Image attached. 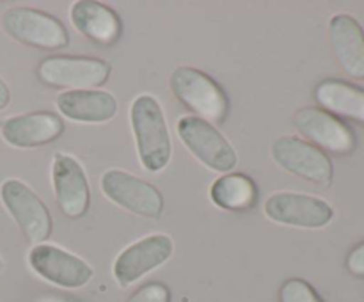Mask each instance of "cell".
<instances>
[{
	"mask_svg": "<svg viewBox=\"0 0 364 302\" xmlns=\"http://www.w3.org/2000/svg\"><path fill=\"white\" fill-rule=\"evenodd\" d=\"M130 121L142 166L149 173H159L169 163L173 153L162 107L153 96H139L132 103Z\"/></svg>",
	"mask_w": 364,
	"mask_h": 302,
	"instance_id": "1",
	"label": "cell"
},
{
	"mask_svg": "<svg viewBox=\"0 0 364 302\" xmlns=\"http://www.w3.org/2000/svg\"><path fill=\"white\" fill-rule=\"evenodd\" d=\"M171 89L187 109L206 123H220L228 112V98L223 87L203 71L180 66L171 75Z\"/></svg>",
	"mask_w": 364,
	"mask_h": 302,
	"instance_id": "2",
	"label": "cell"
},
{
	"mask_svg": "<svg viewBox=\"0 0 364 302\" xmlns=\"http://www.w3.org/2000/svg\"><path fill=\"white\" fill-rule=\"evenodd\" d=\"M176 131L192 155L217 173H230L238 163V155L228 139L213 124L198 116H183L178 119Z\"/></svg>",
	"mask_w": 364,
	"mask_h": 302,
	"instance_id": "3",
	"label": "cell"
},
{
	"mask_svg": "<svg viewBox=\"0 0 364 302\" xmlns=\"http://www.w3.org/2000/svg\"><path fill=\"white\" fill-rule=\"evenodd\" d=\"M2 28L16 41L34 48L60 50L68 46L64 25L55 16L32 7H11L2 16Z\"/></svg>",
	"mask_w": 364,
	"mask_h": 302,
	"instance_id": "4",
	"label": "cell"
},
{
	"mask_svg": "<svg viewBox=\"0 0 364 302\" xmlns=\"http://www.w3.org/2000/svg\"><path fill=\"white\" fill-rule=\"evenodd\" d=\"M0 199L31 244H43L52 234V215L39 195L20 180H6Z\"/></svg>",
	"mask_w": 364,
	"mask_h": 302,
	"instance_id": "5",
	"label": "cell"
},
{
	"mask_svg": "<svg viewBox=\"0 0 364 302\" xmlns=\"http://www.w3.org/2000/svg\"><path fill=\"white\" fill-rule=\"evenodd\" d=\"M102 190L110 201L135 215L160 219L164 213L162 194L148 181L121 169H110L102 176Z\"/></svg>",
	"mask_w": 364,
	"mask_h": 302,
	"instance_id": "6",
	"label": "cell"
},
{
	"mask_svg": "<svg viewBox=\"0 0 364 302\" xmlns=\"http://www.w3.org/2000/svg\"><path fill=\"white\" fill-rule=\"evenodd\" d=\"M272 158L279 167L295 176L316 185H331L333 162L329 156L311 142L294 135H283L272 144Z\"/></svg>",
	"mask_w": 364,
	"mask_h": 302,
	"instance_id": "7",
	"label": "cell"
},
{
	"mask_svg": "<svg viewBox=\"0 0 364 302\" xmlns=\"http://www.w3.org/2000/svg\"><path fill=\"white\" fill-rule=\"evenodd\" d=\"M109 63L92 57H46L39 64L38 75L45 84L53 87L96 89L110 77Z\"/></svg>",
	"mask_w": 364,
	"mask_h": 302,
	"instance_id": "8",
	"label": "cell"
},
{
	"mask_svg": "<svg viewBox=\"0 0 364 302\" xmlns=\"http://www.w3.org/2000/svg\"><path fill=\"white\" fill-rule=\"evenodd\" d=\"M28 265L43 279L68 290L85 286L95 274L87 261L50 244L34 245L28 252Z\"/></svg>",
	"mask_w": 364,
	"mask_h": 302,
	"instance_id": "9",
	"label": "cell"
},
{
	"mask_svg": "<svg viewBox=\"0 0 364 302\" xmlns=\"http://www.w3.org/2000/svg\"><path fill=\"white\" fill-rule=\"evenodd\" d=\"M265 215L274 222L295 227H323L334 215L333 206L315 195L299 192H277L265 203Z\"/></svg>",
	"mask_w": 364,
	"mask_h": 302,
	"instance_id": "10",
	"label": "cell"
},
{
	"mask_svg": "<svg viewBox=\"0 0 364 302\" xmlns=\"http://www.w3.org/2000/svg\"><path fill=\"white\" fill-rule=\"evenodd\" d=\"M174 245L167 234H149L128 245L116 258L112 266L114 279L123 288L137 283L151 270L159 269L173 256Z\"/></svg>",
	"mask_w": 364,
	"mask_h": 302,
	"instance_id": "11",
	"label": "cell"
},
{
	"mask_svg": "<svg viewBox=\"0 0 364 302\" xmlns=\"http://www.w3.org/2000/svg\"><path fill=\"white\" fill-rule=\"evenodd\" d=\"M294 124L302 135L311 139L316 148L347 155L355 148L354 131L334 114L316 107H304L294 116Z\"/></svg>",
	"mask_w": 364,
	"mask_h": 302,
	"instance_id": "12",
	"label": "cell"
},
{
	"mask_svg": "<svg viewBox=\"0 0 364 302\" xmlns=\"http://www.w3.org/2000/svg\"><path fill=\"white\" fill-rule=\"evenodd\" d=\"M53 188L60 212L70 219H80L85 215L91 201L87 174L75 156L59 153L53 158L52 167Z\"/></svg>",
	"mask_w": 364,
	"mask_h": 302,
	"instance_id": "13",
	"label": "cell"
},
{
	"mask_svg": "<svg viewBox=\"0 0 364 302\" xmlns=\"http://www.w3.org/2000/svg\"><path fill=\"white\" fill-rule=\"evenodd\" d=\"M64 123L52 112H31L11 116L0 123V135L14 148H38L63 135Z\"/></svg>",
	"mask_w": 364,
	"mask_h": 302,
	"instance_id": "14",
	"label": "cell"
},
{
	"mask_svg": "<svg viewBox=\"0 0 364 302\" xmlns=\"http://www.w3.org/2000/svg\"><path fill=\"white\" fill-rule=\"evenodd\" d=\"M55 105L63 116L80 123H105L117 112L114 95L100 89H70L57 96Z\"/></svg>",
	"mask_w": 364,
	"mask_h": 302,
	"instance_id": "15",
	"label": "cell"
},
{
	"mask_svg": "<svg viewBox=\"0 0 364 302\" xmlns=\"http://www.w3.org/2000/svg\"><path fill=\"white\" fill-rule=\"evenodd\" d=\"M329 36L336 59L352 78H364V31L350 14H336L329 21Z\"/></svg>",
	"mask_w": 364,
	"mask_h": 302,
	"instance_id": "16",
	"label": "cell"
},
{
	"mask_svg": "<svg viewBox=\"0 0 364 302\" xmlns=\"http://www.w3.org/2000/svg\"><path fill=\"white\" fill-rule=\"evenodd\" d=\"M75 28L100 45H112L121 36V20L110 7L95 0H78L71 7Z\"/></svg>",
	"mask_w": 364,
	"mask_h": 302,
	"instance_id": "17",
	"label": "cell"
},
{
	"mask_svg": "<svg viewBox=\"0 0 364 302\" xmlns=\"http://www.w3.org/2000/svg\"><path fill=\"white\" fill-rule=\"evenodd\" d=\"M315 98L327 112L364 124V89L358 85L329 78L316 85Z\"/></svg>",
	"mask_w": 364,
	"mask_h": 302,
	"instance_id": "18",
	"label": "cell"
},
{
	"mask_svg": "<svg viewBox=\"0 0 364 302\" xmlns=\"http://www.w3.org/2000/svg\"><path fill=\"white\" fill-rule=\"evenodd\" d=\"M210 198L219 208L242 212L255 206L258 199L255 181L245 174H224L213 181Z\"/></svg>",
	"mask_w": 364,
	"mask_h": 302,
	"instance_id": "19",
	"label": "cell"
},
{
	"mask_svg": "<svg viewBox=\"0 0 364 302\" xmlns=\"http://www.w3.org/2000/svg\"><path fill=\"white\" fill-rule=\"evenodd\" d=\"M281 302H323L315 288L304 279L291 277L284 281L279 290Z\"/></svg>",
	"mask_w": 364,
	"mask_h": 302,
	"instance_id": "20",
	"label": "cell"
},
{
	"mask_svg": "<svg viewBox=\"0 0 364 302\" xmlns=\"http://www.w3.org/2000/svg\"><path fill=\"white\" fill-rule=\"evenodd\" d=\"M127 302H171V290L164 283L155 281L139 288L127 298Z\"/></svg>",
	"mask_w": 364,
	"mask_h": 302,
	"instance_id": "21",
	"label": "cell"
},
{
	"mask_svg": "<svg viewBox=\"0 0 364 302\" xmlns=\"http://www.w3.org/2000/svg\"><path fill=\"white\" fill-rule=\"evenodd\" d=\"M347 269L352 276L364 277V242L348 252Z\"/></svg>",
	"mask_w": 364,
	"mask_h": 302,
	"instance_id": "22",
	"label": "cell"
},
{
	"mask_svg": "<svg viewBox=\"0 0 364 302\" xmlns=\"http://www.w3.org/2000/svg\"><path fill=\"white\" fill-rule=\"evenodd\" d=\"M11 102V91L7 87V84L4 82V78L0 77V110L6 109Z\"/></svg>",
	"mask_w": 364,
	"mask_h": 302,
	"instance_id": "23",
	"label": "cell"
}]
</instances>
